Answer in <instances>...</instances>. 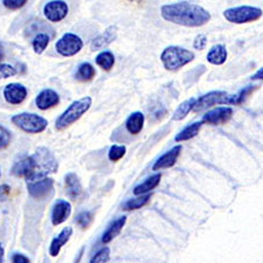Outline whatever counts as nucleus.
<instances>
[{
	"mask_svg": "<svg viewBox=\"0 0 263 263\" xmlns=\"http://www.w3.org/2000/svg\"><path fill=\"white\" fill-rule=\"evenodd\" d=\"M12 123L20 130L27 134H40L47 128L48 122L46 118L36 114L21 112L12 117Z\"/></svg>",
	"mask_w": 263,
	"mask_h": 263,
	"instance_id": "5",
	"label": "nucleus"
},
{
	"mask_svg": "<svg viewBox=\"0 0 263 263\" xmlns=\"http://www.w3.org/2000/svg\"><path fill=\"white\" fill-rule=\"evenodd\" d=\"M46 19L52 23H59L68 14V5L65 2H49L44 7Z\"/></svg>",
	"mask_w": 263,
	"mask_h": 263,
	"instance_id": "12",
	"label": "nucleus"
},
{
	"mask_svg": "<svg viewBox=\"0 0 263 263\" xmlns=\"http://www.w3.org/2000/svg\"><path fill=\"white\" fill-rule=\"evenodd\" d=\"M26 0H4L3 5L8 10H19V8L26 5Z\"/></svg>",
	"mask_w": 263,
	"mask_h": 263,
	"instance_id": "35",
	"label": "nucleus"
},
{
	"mask_svg": "<svg viewBox=\"0 0 263 263\" xmlns=\"http://www.w3.org/2000/svg\"><path fill=\"white\" fill-rule=\"evenodd\" d=\"M252 80H263V67L261 68L260 70L257 71V73L255 75H253Z\"/></svg>",
	"mask_w": 263,
	"mask_h": 263,
	"instance_id": "39",
	"label": "nucleus"
},
{
	"mask_svg": "<svg viewBox=\"0 0 263 263\" xmlns=\"http://www.w3.org/2000/svg\"><path fill=\"white\" fill-rule=\"evenodd\" d=\"M193 52L182 47H178V46H170V47L165 48L160 55V60L163 62L164 68L171 71L180 69L191 61H193Z\"/></svg>",
	"mask_w": 263,
	"mask_h": 263,
	"instance_id": "3",
	"label": "nucleus"
},
{
	"mask_svg": "<svg viewBox=\"0 0 263 263\" xmlns=\"http://www.w3.org/2000/svg\"><path fill=\"white\" fill-rule=\"evenodd\" d=\"M4 254H5V250H4L3 245L0 243V263H4Z\"/></svg>",
	"mask_w": 263,
	"mask_h": 263,
	"instance_id": "40",
	"label": "nucleus"
},
{
	"mask_svg": "<svg viewBox=\"0 0 263 263\" xmlns=\"http://www.w3.org/2000/svg\"><path fill=\"white\" fill-rule=\"evenodd\" d=\"M34 159L36 162V178L35 180L44 179L47 178L50 173H55L59 168V163L55 158L52 151L47 147L40 146L35 150V154L33 155ZM34 180V181H35ZM32 182V181H31Z\"/></svg>",
	"mask_w": 263,
	"mask_h": 263,
	"instance_id": "4",
	"label": "nucleus"
},
{
	"mask_svg": "<svg viewBox=\"0 0 263 263\" xmlns=\"http://www.w3.org/2000/svg\"><path fill=\"white\" fill-rule=\"evenodd\" d=\"M27 189L29 196L34 199L42 200V199H46L53 193L54 181L50 178H44V179L28 182Z\"/></svg>",
	"mask_w": 263,
	"mask_h": 263,
	"instance_id": "10",
	"label": "nucleus"
},
{
	"mask_svg": "<svg viewBox=\"0 0 263 263\" xmlns=\"http://www.w3.org/2000/svg\"><path fill=\"white\" fill-rule=\"evenodd\" d=\"M202 123L201 122H197V123H192V124L186 126L185 129H182L179 134L176 136V142H185L189 141V139H192L196 137V136L199 134L200 131Z\"/></svg>",
	"mask_w": 263,
	"mask_h": 263,
	"instance_id": "25",
	"label": "nucleus"
},
{
	"mask_svg": "<svg viewBox=\"0 0 263 263\" xmlns=\"http://www.w3.org/2000/svg\"><path fill=\"white\" fill-rule=\"evenodd\" d=\"M144 115L141 111H136L131 114L125 122V128L131 135H138L144 126Z\"/></svg>",
	"mask_w": 263,
	"mask_h": 263,
	"instance_id": "23",
	"label": "nucleus"
},
{
	"mask_svg": "<svg viewBox=\"0 0 263 263\" xmlns=\"http://www.w3.org/2000/svg\"><path fill=\"white\" fill-rule=\"evenodd\" d=\"M196 102H197V100L193 99V97H192V99L186 100L185 102H182V103L179 105V107L177 108L175 114H173L172 120L173 121H181V120H184V118L189 115V112L192 111V110H193Z\"/></svg>",
	"mask_w": 263,
	"mask_h": 263,
	"instance_id": "26",
	"label": "nucleus"
},
{
	"mask_svg": "<svg viewBox=\"0 0 263 263\" xmlns=\"http://www.w3.org/2000/svg\"><path fill=\"white\" fill-rule=\"evenodd\" d=\"M16 74V69L11 65H7V63H3L0 65V80L2 79H8L11 76H14Z\"/></svg>",
	"mask_w": 263,
	"mask_h": 263,
	"instance_id": "34",
	"label": "nucleus"
},
{
	"mask_svg": "<svg viewBox=\"0 0 263 263\" xmlns=\"http://www.w3.org/2000/svg\"><path fill=\"white\" fill-rule=\"evenodd\" d=\"M125 152H126V147L124 145H112L111 147H110L108 157L111 162L115 163L124 157Z\"/></svg>",
	"mask_w": 263,
	"mask_h": 263,
	"instance_id": "31",
	"label": "nucleus"
},
{
	"mask_svg": "<svg viewBox=\"0 0 263 263\" xmlns=\"http://www.w3.org/2000/svg\"><path fill=\"white\" fill-rule=\"evenodd\" d=\"M233 116L232 108L219 107L206 112L202 117V123L211 125H222L231 120Z\"/></svg>",
	"mask_w": 263,
	"mask_h": 263,
	"instance_id": "11",
	"label": "nucleus"
},
{
	"mask_svg": "<svg viewBox=\"0 0 263 263\" xmlns=\"http://www.w3.org/2000/svg\"><path fill=\"white\" fill-rule=\"evenodd\" d=\"M11 193V187L8 185L0 186V201H5Z\"/></svg>",
	"mask_w": 263,
	"mask_h": 263,
	"instance_id": "37",
	"label": "nucleus"
},
{
	"mask_svg": "<svg viewBox=\"0 0 263 263\" xmlns=\"http://www.w3.org/2000/svg\"><path fill=\"white\" fill-rule=\"evenodd\" d=\"M262 10L254 6H239L224 11V18L233 24H247L258 20L262 16Z\"/></svg>",
	"mask_w": 263,
	"mask_h": 263,
	"instance_id": "6",
	"label": "nucleus"
},
{
	"mask_svg": "<svg viewBox=\"0 0 263 263\" xmlns=\"http://www.w3.org/2000/svg\"><path fill=\"white\" fill-rule=\"evenodd\" d=\"M206 45H207V36L205 34H199V35L196 37V40H194L193 47L198 50H202L205 49Z\"/></svg>",
	"mask_w": 263,
	"mask_h": 263,
	"instance_id": "36",
	"label": "nucleus"
},
{
	"mask_svg": "<svg viewBox=\"0 0 263 263\" xmlns=\"http://www.w3.org/2000/svg\"><path fill=\"white\" fill-rule=\"evenodd\" d=\"M12 262L13 263H29V258L23 255V254H14V255L12 256Z\"/></svg>",
	"mask_w": 263,
	"mask_h": 263,
	"instance_id": "38",
	"label": "nucleus"
},
{
	"mask_svg": "<svg viewBox=\"0 0 263 263\" xmlns=\"http://www.w3.org/2000/svg\"><path fill=\"white\" fill-rule=\"evenodd\" d=\"M95 75H96V71H95L94 66L89 62H84L79 66L78 71H76V75H75V79L81 82H89L95 78Z\"/></svg>",
	"mask_w": 263,
	"mask_h": 263,
	"instance_id": "24",
	"label": "nucleus"
},
{
	"mask_svg": "<svg viewBox=\"0 0 263 263\" xmlns=\"http://www.w3.org/2000/svg\"><path fill=\"white\" fill-rule=\"evenodd\" d=\"M11 143V134L6 128L0 125V150L6 148Z\"/></svg>",
	"mask_w": 263,
	"mask_h": 263,
	"instance_id": "33",
	"label": "nucleus"
},
{
	"mask_svg": "<svg viewBox=\"0 0 263 263\" xmlns=\"http://www.w3.org/2000/svg\"><path fill=\"white\" fill-rule=\"evenodd\" d=\"M12 173L16 177L26 178L28 182L34 181L36 178V162L33 156L25 157L16 162L12 167Z\"/></svg>",
	"mask_w": 263,
	"mask_h": 263,
	"instance_id": "9",
	"label": "nucleus"
},
{
	"mask_svg": "<svg viewBox=\"0 0 263 263\" xmlns=\"http://www.w3.org/2000/svg\"><path fill=\"white\" fill-rule=\"evenodd\" d=\"M96 63L97 66H100L102 69L105 71L111 70V68L115 65V57L111 52L109 50H105V52H101L99 55L96 57Z\"/></svg>",
	"mask_w": 263,
	"mask_h": 263,
	"instance_id": "27",
	"label": "nucleus"
},
{
	"mask_svg": "<svg viewBox=\"0 0 263 263\" xmlns=\"http://www.w3.org/2000/svg\"><path fill=\"white\" fill-rule=\"evenodd\" d=\"M92 100L91 97L86 96L83 99H80L71 103L69 107L61 116L58 118L57 123H55V128L58 130H65L68 126L74 124L75 122H78L84 114H86L91 107Z\"/></svg>",
	"mask_w": 263,
	"mask_h": 263,
	"instance_id": "2",
	"label": "nucleus"
},
{
	"mask_svg": "<svg viewBox=\"0 0 263 263\" xmlns=\"http://www.w3.org/2000/svg\"><path fill=\"white\" fill-rule=\"evenodd\" d=\"M117 37V27L116 26H110L105 31L100 34L99 36H96L91 42V50H101L116 40Z\"/></svg>",
	"mask_w": 263,
	"mask_h": 263,
	"instance_id": "17",
	"label": "nucleus"
},
{
	"mask_svg": "<svg viewBox=\"0 0 263 263\" xmlns=\"http://www.w3.org/2000/svg\"><path fill=\"white\" fill-rule=\"evenodd\" d=\"M71 234H73V228L65 227L60 232V234H59L57 237H54L52 243H50V247H49L50 256L57 257L59 254H60L61 248L68 242V241H69Z\"/></svg>",
	"mask_w": 263,
	"mask_h": 263,
	"instance_id": "18",
	"label": "nucleus"
},
{
	"mask_svg": "<svg viewBox=\"0 0 263 263\" xmlns=\"http://www.w3.org/2000/svg\"><path fill=\"white\" fill-rule=\"evenodd\" d=\"M4 97L7 103L13 105L20 104L27 97V89L20 83H10L4 89Z\"/></svg>",
	"mask_w": 263,
	"mask_h": 263,
	"instance_id": "13",
	"label": "nucleus"
},
{
	"mask_svg": "<svg viewBox=\"0 0 263 263\" xmlns=\"http://www.w3.org/2000/svg\"><path fill=\"white\" fill-rule=\"evenodd\" d=\"M60 102V96L53 89H45L35 99L36 107L40 110H48L57 105Z\"/></svg>",
	"mask_w": 263,
	"mask_h": 263,
	"instance_id": "15",
	"label": "nucleus"
},
{
	"mask_svg": "<svg viewBox=\"0 0 263 263\" xmlns=\"http://www.w3.org/2000/svg\"><path fill=\"white\" fill-rule=\"evenodd\" d=\"M71 213V205L66 200H58L55 202L52 212V223L54 226L61 224L69 218Z\"/></svg>",
	"mask_w": 263,
	"mask_h": 263,
	"instance_id": "16",
	"label": "nucleus"
},
{
	"mask_svg": "<svg viewBox=\"0 0 263 263\" xmlns=\"http://www.w3.org/2000/svg\"><path fill=\"white\" fill-rule=\"evenodd\" d=\"M110 258V249L108 247L102 248L95 254V256H92V258L89 263H107Z\"/></svg>",
	"mask_w": 263,
	"mask_h": 263,
	"instance_id": "32",
	"label": "nucleus"
},
{
	"mask_svg": "<svg viewBox=\"0 0 263 263\" xmlns=\"http://www.w3.org/2000/svg\"><path fill=\"white\" fill-rule=\"evenodd\" d=\"M180 152H181V145L173 146L171 150L167 151L166 154H164L162 157H159V158L156 160L155 165L152 166V170H154V171H159V170L162 168L172 167L173 165L177 163V159L179 158Z\"/></svg>",
	"mask_w": 263,
	"mask_h": 263,
	"instance_id": "14",
	"label": "nucleus"
},
{
	"mask_svg": "<svg viewBox=\"0 0 263 263\" xmlns=\"http://www.w3.org/2000/svg\"><path fill=\"white\" fill-rule=\"evenodd\" d=\"M49 36L47 34L45 33H41V34H37L35 36V39L33 40V49L34 52L36 54H42L45 52V49L47 48V46L49 44Z\"/></svg>",
	"mask_w": 263,
	"mask_h": 263,
	"instance_id": "29",
	"label": "nucleus"
},
{
	"mask_svg": "<svg viewBox=\"0 0 263 263\" xmlns=\"http://www.w3.org/2000/svg\"><path fill=\"white\" fill-rule=\"evenodd\" d=\"M160 13L166 21L186 27H200L211 20L209 11L196 4L186 2L164 5Z\"/></svg>",
	"mask_w": 263,
	"mask_h": 263,
	"instance_id": "1",
	"label": "nucleus"
},
{
	"mask_svg": "<svg viewBox=\"0 0 263 263\" xmlns=\"http://www.w3.org/2000/svg\"><path fill=\"white\" fill-rule=\"evenodd\" d=\"M126 222V216H120V218L116 219L115 221H112L109 224L107 231L103 233V236H102V242L103 243H109L110 241H112L116 236L120 235L122 232L123 227L125 226Z\"/></svg>",
	"mask_w": 263,
	"mask_h": 263,
	"instance_id": "19",
	"label": "nucleus"
},
{
	"mask_svg": "<svg viewBox=\"0 0 263 263\" xmlns=\"http://www.w3.org/2000/svg\"><path fill=\"white\" fill-rule=\"evenodd\" d=\"M216 104H237L236 95H230L224 91L207 92L206 95H202L197 100L193 110L199 112Z\"/></svg>",
	"mask_w": 263,
	"mask_h": 263,
	"instance_id": "7",
	"label": "nucleus"
},
{
	"mask_svg": "<svg viewBox=\"0 0 263 263\" xmlns=\"http://www.w3.org/2000/svg\"><path fill=\"white\" fill-rule=\"evenodd\" d=\"M160 179H162L160 173L148 177L145 181L136 186L134 189V194H136V196H145V194H148V192H151L152 190H155L159 185Z\"/></svg>",
	"mask_w": 263,
	"mask_h": 263,
	"instance_id": "21",
	"label": "nucleus"
},
{
	"mask_svg": "<svg viewBox=\"0 0 263 263\" xmlns=\"http://www.w3.org/2000/svg\"><path fill=\"white\" fill-rule=\"evenodd\" d=\"M92 221H94V214H92V212L84 211L76 216V222L82 228H88L92 223Z\"/></svg>",
	"mask_w": 263,
	"mask_h": 263,
	"instance_id": "30",
	"label": "nucleus"
},
{
	"mask_svg": "<svg viewBox=\"0 0 263 263\" xmlns=\"http://www.w3.org/2000/svg\"><path fill=\"white\" fill-rule=\"evenodd\" d=\"M65 184H66V193L70 199H76L82 192V186L80 182L79 177L76 176V173L70 172L68 173L65 178Z\"/></svg>",
	"mask_w": 263,
	"mask_h": 263,
	"instance_id": "20",
	"label": "nucleus"
},
{
	"mask_svg": "<svg viewBox=\"0 0 263 263\" xmlns=\"http://www.w3.org/2000/svg\"><path fill=\"white\" fill-rule=\"evenodd\" d=\"M83 47V41L80 36L73 33H66L58 40L55 48L57 52L65 58H70L78 54Z\"/></svg>",
	"mask_w": 263,
	"mask_h": 263,
	"instance_id": "8",
	"label": "nucleus"
},
{
	"mask_svg": "<svg viewBox=\"0 0 263 263\" xmlns=\"http://www.w3.org/2000/svg\"><path fill=\"white\" fill-rule=\"evenodd\" d=\"M151 198V194H145V196H141L135 199H130L123 205V210L125 211H133V210H139L143 206H145Z\"/></svg>",
	"mask_w": 263,
	"mask_h": 263,
	"instance_id": "28",
	"label": "nucleus"
},
{
	"mask_svg": "<svg viewBox=\"0 0 263 263\" xmlns=\"http://www.w3.org/2000/svg\"><path fill=\"white\" fill-rule=\"evenodd\" d=\"M3 58H4V52H3V47H2V45H0V60H2Z\"/></svg>",
	"mask_w": 263,
	"mask_h": 263,
	"instance_id": "41",
	"label": "nucleus"
},
{
	"mask_svg": "<svg viewBox=\"0 0 263 263\" xmlns=\"http://www.w3.org/2000/svg\"><path fill=\"white\" fill-rule=\"evenodd\" d=\"M227 60V49L223 45H216L213 46L210 49L209 54H207V61L212 65H223Z\"/></svg>",
	"mask_w": 263,
	"mask_h": 263,
	"instance_id": "22",
	"label": "nucleus"
}]
</instances>
